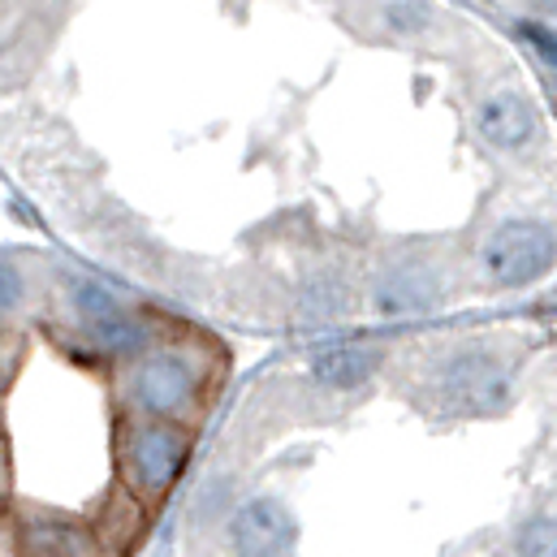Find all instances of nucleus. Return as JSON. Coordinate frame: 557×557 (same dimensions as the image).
<instances>
[{"instance_id": "0eeeda50", "label": "nucleus", "mask_w": 557, "mask_h": 557, "mask_svg": "<svg viewBox=\"0 0 557 557\" xmlns=\"http://www.w3.org/2000/svg\"><path fill=\"white\" fill-rule=\"evenodd\" d=\"M475 131H480V139L488 143L493 151L515 156V151H523L528 143H536V135H541V109L523 91L502 87V91L480 100Z\"/></svg>"}, {"instance_id": "ddd939ff", "label": "nucleus", "mask_w": 557, "mask_h": 557, "mask_svg": "<svg viewBox=\"0 0 557 557\" xmlns=\"http://www.w3.org/2000/svg\"><path fill=\"white\" fill-rule=\"evenodd\" d=\"M528 39L536 44V52L549 61V65H557V35H549V30H541V26H528Z\"/></svg>"}, {"instance_id": "39448f33", "label": "nucleus", "mask_w": 557, "mask_h": 557, "mask_svg": "<svg viewBox=\"0 0 557 557\" xmlns=\"http://www.w3.org/2000/svg\"><path fill=\"white\" fill-rule=\"evenodd\" d=\"M225 545L234 557H289L298 545V519L273 493L247 497L225 523Z\"/></svg>"}, {"instance_id": "f8f14e48", "label": "nucleus", "mask_w": 557, "mask_h": 557, "mask_svg": "<svg viewBox=\"0 0 557 557\" xmlns=\"http://www.w3.org/2000/svg\"><path fill=\"white\" fill-rule=\"evenodd\" d=\"M221 506H225V488H221V484H203V488H199V497H195V515H199V519H208V515H212V510H221Z\"/></svg>"}, {"instance_id": "7ed1b4c3", "label": "nucleus", "mask_w": 557, "mask_h": 557, "mask_svg": "<svg viewBox=\"0 0 557 557\" xmlns=\"http://www.w3.org/2000/svg\"><path fill=\"white\" fill-rule=\"evenodd\" d=\"M190 458V441L182 428L164 423V419H147L139 416L135 423H126L122 432V445H117V467H122V480L135 497H160L173 488V480L182 475Z\"/></svg>"}, {"instance_id": "1a4fd4ad", "label": "nucleus", "mask_w": 557, "mask_h": 557, "mask_svg": "<svg viewBox=\"0 0 557 557\" xmlns=\"http://www.w3.org/2000/svg\"><path fill=\"white\" fill-rule=\"evenodd\" d=\"M298 307L311 320H333V315H342L350 307V285H346L342 273H320V277H311L302 285Z\"/></svg>"}, {"instance_id": "6e6552de", "label": "nucleus", "mask_w": 557, "mask_h": 557, "mask_svg": "<svg viewBox=\"0 0 557 557\" xmlns=\"http://www.w3.org/2000/svg\"><path fill=\"white\" fill-rule=\"evenodd\" d=\"M385 363V346L368 342V337H350V342H329L324 350L311 355V376L320 389L346 394V389H363Z\"/></svg>"}, {"instance_id": "9b49d317", "label": "nucleus", "mask_w": 557, "mask_h": 557, "mask_svg": "<svg viewBox=\"0 0 557 557\" xmlns=\"http://www.w3.org/2000/svg\"><path fill=\"white\" fill-rule=\"evenodd\" d=\"M515 554L519 557H557V519L541 515V519H528L515 536Z\"/></svg>"}, {"instance_id": "f03ea898", "label": "nucleus", "mask_w": 557, "mask_h": 557, "mask_svg": "<svg viewBox=\"0 0 557 557\" xmlns=\"http://www.w3.org/2000/svg\"><path fill=\"white\" fill-rule=\"evenodd\" d=\"M480 273L497 289H528L557 269V225L545 216H506L480 243Z\"/></svg>"}, {"instance_id": "20e7f679", "label": "nucleus", "mask_w": 557, "mask_h": 557, "mask_svg": "<svg viewBox=\"0 0 557 557\" xmlns=\"http://www.w3.org/2000/svg\"><path fill=\"white\" fill-rule=\"evenodd\" d=\"M199 394V363L182 350H143L122 372V398L135 416L173 419Z\"/></svg>"}, {"instance_id": "4468645a", "label": "nucleus", "mask_w": 557, "mask_h": 557, "mask_svg": "<svg viewBox=\"0 0 557 557\" xmlns=\"http://www.w3.org/2000/svg\"><path fill=\"white\" fill-rule=\"evenodd\" d=\"M528 4H532L541 17H554V22H557V0H528Z\"/></svg>"}, {"instance_id": "9d476101", "label": "nucleus", "mask_w": 557, "mask_h": 557, "mask_svg": "<svg viewBox=\"0 0 557 557\" xmlns=\"http://www.w3.org/2000/svg\"><path fill=\"white\" fill-rule=\"evenodd\" d=\"M385 26L394 35H423L432 26V4L428 0H385Z\"/></svg>"}, {"instance_id": "f257e3e1", "label": "nucleus", "mask_w": 557, "mask_h": 557, "mask_svg": "<svg viewBox=\"0 0 557 557\" xmlns=\"http://www.w3.org/2000/svg\"><path fill=\"white\" fill-rule=\"evenodd\" d=\"M423 389L449 416H502L515 394V372L493 346H454L428 368Z\"/></svg>"}, {"instance_id": "423d86ee", "label": "nucleus", "mask_w": 557, "mask_h": 557, "mask_svg": "<svg viewBox=\"0 0 557 557\" xmlns=\"http://www.w3.org/2000/svg\"><path fill=\"white\" fill-rule=\"evenodd\" d=\"M441 298H445V281L423 260H403L368 285V307L381 320H407V315L436 311Z\"/></svg>"}]
</instances>
